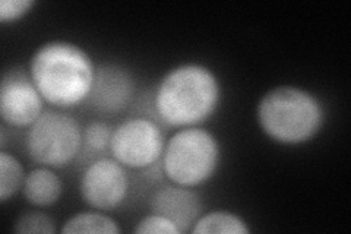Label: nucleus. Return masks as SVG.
<instances>
[{"label": "nucleus", "mask_w": 351, "mask_h": 234, "mask_svg": "<svg viewBox=\"0 0 351 234\" xmlns=\"http://www.w3.org/2000/svg\"><path fill=\"white\" fill-rule=\"evenodd\" d=\"M97 65L80 44L50 40L32 53L28 73L44 102L53 108L69 110L90 98Z\"/></svg>", "instance_id": "obj_1"}, {"label": "nucleus", "mask_w": 351, "mask_h": 234, "mask_svg": "<svg viewBox=\"0 0 351 234\" xmlns=\"http://www.w3.org/2000/svg\"><path fill=\"white\" fill-rule=\"evenodd\" d=\"M223 88L206 65L188 62L174 66L154 91V111L170 128L201 126L219 107Z\"/></svg>", "instance_id": "obj_2"}, {"label": "nucleus", "mask_w": 351, "mask_h": 234, "mask_svg": "<svg viewBox=\"0 0 351 234\" xmlns=\"http://www.w3.org/2000/svg\"><path fill=\"white\" fill-rule=\"evenodd\" d=\"M261 130L284 147H300L319 135L326 110L319 97L295 85H278L263 94L256 107Z\"/></svg>", "instance_id": "obj_3"}, {"label": "nucleus", "mask_w": 351, "mask_h": 234, "mask_svg": "<svg viewBox=\"0 0 351 234\" xmlns=\"http://www.w3.org/2000/svg\"><path fill=\"white\" fill-rule=\"evenodd\" d=\"M221 161V147L213 132L201 126L182 128L167 139L162 173L170 183L197 187L210 182Z\"/></svg>", "instance_id": "obj_4"}, {"label": "nucleus", "mask_w": 351, "mask_h": 234, "mask_svg": "<svg viewBox=\"0 0 351 234\" xmlns=\"http://www.w3.org/2000/svg\"><path fill=\"white\" fill-rule=\"evenodd\" d=\"M28 157L38 165L62 170L82 152V128L66 110L50 108L28 128L25 138Z\"/></svg>", "instance_id": "obj_5"}, {"label": "nucleus", "mask_w": 351, "mask_h": 234, "mask_svg": "<svg viewBox=\"0 0 351 234\" xmlns=\"http://www.w3.org/2000/svg\"><path fill=\"white\" fill-rule=\"evenodd\" d=\"M166 137L156 120L134 116L113 129L110 155L128 170H148L162 159Z\"/></svg>", "instance_id": "obj_6"}, {"label": "nucleus", "mask_w": 351, "mask_h": 234, "mask_svg": "<svg viewBox=\"0 0 351 234\" xmlns=\"http://www.w3.org/2000/svg\"><path fill=\"white\" fill-rule=\"evenodd\" d=\"M129 189L128 169L112 155H103L88 163L80 179V195L85 205L104 213L122 207Z\"/></svg>", "instance_id": "obj_7"}, {"label": "nucleus", "mask_w": 351, "mask_h": 234, "mask_svg": "<svg viewBox=\"0 0 351 234\" xmlns=\"http://www.w3.org/2000/svg\"><path fill=\"white\" fill-rule=\"evenodd\" d=\"M44 98L32 82L28 69L14 66L5 71L0 82L2 124L14 129H28L44 113Z\"/></svg>", "instance_id": "obj_8"}, {"label": "nucleus", "mask_w": 351, "mask_h": 234, "mask_svg": "<svg viewBox=\"0 0 351 234\" xmlns=\"http://www.w3.org/2000/svg\"><path fill=\"white\" fill-rule=\"evenodd\" d=\"M135 94L134 73L123 65L107 62L97 66L94 85L86 103L98 115L116 116L130 107Z\"/></svg>", "instance_id": "obj_9"}, {"label": "nucleus", "mask_w": 351, "mask_h": 234, "mask_svg": "<svg viewBox=\"0 0 351 234\" xmlns=\"http://www.w3.org/2000/svg\"><path fill=\"white\" fill-rule=\"evenodd\" d=\"M151 213L171 220L184 234L191 231L202 214V200L193 187L167 183L158 187L149 199Z\"/></svg>", "instance_id": "obj_10"}, {"label": "nucleus", "mask_w": 351, "mask_h": 234, "mask_svg": "<svg viewBox=\"0 0 351 234\" xmlns=\"http://www.w3.org/2000/svg\"><path fill=\"white\" fill-rule=\"evenodd\" d=\"M63 194L62 177L50 167L38 165L25 176L22 195L34 208H49L56 205Z\"/></svg>", "instance_id": "obj_11"}, {"label": "nucleus", "mask_w": 351, "mask_h": 234, "mask_svg": "<svg viewBox=\"0 0 351 234\" xmlns=\"http://www.w3.org/2000/svg\"><path fill=\"white\" fill-rule=\"evenodd\" d=\"M192 234H249L252 229L247 221L228 209H213L210 213H202L195 221L191 231Z\"/></svg>", "instance_id": "obj_12"}, {"label": "nucleus", "mask_w": 351, "mask_h": 234, "mask_svg": "<svg viewBox=\"0 0 351 234\" xmlns=\"http://www.w3.org/2000/svg\"><path fill=\"white\" fill-rule=\"evenodd\" d=\"M63 234L73 233H104V234H120L123 230L119 222L103 211H82L64 221L60 229Z\"/></svg>", "instance_id": "obj_13"}, {"label": "nucleus", "mask_w": 351, "mask_h": 234, "mask_svg": "<svg viewBox=\"0 0 351 234\" xmlns=\"http://www.w3.org/2000/svg\"><path fill=\"white\" fill-rule=\"evenodd\" d=\"M25 176L24 165L14 154L0 151V202L6 204L22 191Z\"/></svg>", "instance_id": "obj_14"}, {"label": "nucleus", "mask_w": 351, "mask_h": 234, "mask_svg": "<svg viewBox=\"0 0 351 234\" xmlns=\"http://www.w3.org/2000/svg\"><path fill=\"white\" fill-rule=\"evenodd\" d=\"M113 126L104 120H93L82 129V150L88 154L103 157V154L110 151Z\"/></svg>", "instance_id": "obj_15"}, {"label": "nucleus", "mask_w": 351, "mask_h": 234, "mask_svg": "<svg viewBox=\"0 0 351 234\" xmlns=\"http://www.w3.org/2000/svg\"><path fill=\"white\" fill-rule=\"evenodd\" d=\"M14 231L18 234H54L58 233V227L49 214L32 209L18 215L14 224Z\"/></svg>", "instance_id": "obj_16"}, {"label": "nucleus", "mask_w": 351, "mask_h": 234, "mask_svg": "<svg viewBox=\"0 0 351 234\" xmlns=\"http://www.w3.org/2000/svg\"><path fill=\"white\" fill-rule=\"evenodd\" d=\"M136 234H183L180 229L169 218L157 213L142 217L134 229Z\"/></svg>", "instance_id": "obj_17"}, {"label": "nucleus", "mask_w": 351, "mask_h": 234, "mask_svg": "<svg viewBox=\"0 0 351 234\" xmlns=\"http://www.w3.org/2000/svg\"><path fill=\"white\" fill-rule=\"evenodd\" d=\"M37 6L34 0H2L0 2V22H16L25 18Z\"/></svg>", "instance_id": "obj_18"}, {"label": "nucleus", "mask_w": 351, "mask_h": 234, "mask_svg": "<svg viewBox=\"0 0 351 234\" xmlns=\"http://www.w3.org/2000/svg\"><path fill=\"white\" fill-rule=\"evenodd\" d=\"M6 125L2 124L0 126V150L6 151V145H8V135H6Z\"/></svg>", "instance_id": "obj_19"}]
</instances>
